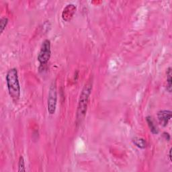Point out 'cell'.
<instances>
[{"mask_svg":"<svg viewBox=\"0 0 172 172\" xmlns=\"http://www.w3.org/2000/svg\"><path fill=\"white\" fill-rule=\"evenodd\" d=\"M92 90V81H88L80 94L79 99L78 111H77V122L81 123L84 119L88 106L89 99Z\"/></svg>","mask_w":172,"mask_h":172,"instance_id":"6da1fadb","label":"cell"},{"mask_svg":"<svg viewBox=\"0 0 172 172\" xmlns=\"http://www.w3.org/2000/svg\"><path fill=\"white\" fill-rule=\"evenodd\" d=\"M57 102V92L56 82H52L51 84L49 92V98H48L47 107L48 112L50 114H54L56 111Z\"/></svg>","mask_w":172,"mask_h":172,"instance_id":"3957f363","label":"cell"},{"mask_svg":"<svg viewBox=\"0 0 172 172\" xmlns=\"http://www.w3.org/2000/svg\"><path fill=\"white\" fill-rule=\"evenodd\" d=\"M169 161H171V148L169 149Z\"/></svg>","mask_w":172,"mask_h":172,"instance_id":"4fadbf2b","label":"cell"},{"mask_svg":"<svg viewBox=\"0 0 172 172\" xmlns=\"http://www.w3.org/2000/svg\"><path fill=\"white\" fill-rule=\"evenodd\" d=\"M171 75H172L171 68L169 67L168 70H167V90H168L169 92H171V88H172Z\"/></svg>","mask_w":172,"mask_h":172,"instance_id":"9c48e42d","label":"cell"},{"mask_svg":"<svg viewBox=\"0 0 172 172\" xmlns=\"http://www.w3.org/2000/svg\"><path fill=\"white\" fill-rule=\"evenodd\" d=\"M51 42L49 40L46 39L42 42L40 52L38 55V60L40 65L46 64L51 58Z\"/></svg>","mask_w":172,"mask_h":172,"instance_id":"277c9868","label":"cell"},{"mask_svg":"<svg viewBox=\"0 0 172 172\" xmlns=\"http://www.w3.org/2000/svg\"><path fill=\"white\" fill-rule=\"evenodd\" d=\"M6 83L9 94L13 101L17 102L20 97V86L18 71L16 68L9 69L6 75Z\"/></svg>","mask_w":172,"mask_h":172,"instance_id":"7a4b0ae2","label":"cell"},{"mask_svg":"<svg viewBox=\"0 0 172 172\" xmlns=\"http://www.w3.org/2000/svg\"><path fill=\"white\" fill-rule=\"evenodd\" d=\"M8 23V18L6 16H3L0 20V32H1V35L3 33V30L6 28L7 24Z\"/></svg>","mask_w":172,"mask_h":172,"instance_id":"30bf717a","label":"cell"},{"mask_svg":"<svg viewBox=\"0 0 172 172\" xmlns=\"http://www.w3.org/2000/svg\"><path fill=\"white\" fill-rule=\"evenodd\" d=\"M75 9L76 8L74 5L73 4L67 5V6L64 9L63 12V20L66 21H69V20H71V18L73 17V14L75 13Z\"/></svg>","mask_w":172,"mask_h":172,"instance_id":"8992f818","label":"cell"},{"mask_svg":"<svg viewBox=\"0 0 172 172\" xmlns=\"http://www.w3.org/2000/svg\"><path fill=\"white\" fill-rule=\"evenodd\" d=\"M146 121L148 123V125H149V127L150 128L151 131L153 133V134H157L159 132V129L156 126L155 124L154 121L153 120V118L151 116H147L146 118Z\"/></svg>","mask_w":172,"mask_h":172,"instance_id":"ba28073f","label":"cell"},{"mask_svg":"<svg viewBox=\"0 0 172 172\" xmlns=\"http://www.w3.org/2000/svg\"><path fill=\"white\" fill-rule=\"evenodd\" d=\"M132 142L135 144L137 147L140 149H145L147 147V142L144 138L141 137H135L132 138Z\"/></svg>","mask_w":172,"mask_h":172,"instance_id":"52a82bcc","label":"cell"},{"mask_svg":"<svg viewBox=\"0 0 172 172\" xmlns=\"http://www.w3.org/2000/svg\"><path fill=\"white\" fill-rule=\"evenodd\" d=\"M157 117H158V120L161 125L166 126L171 118V111L168 110H160L157 113Z\"/></svg>","mask_w":172,"mask_h":172,"instance_id":"5b68a950","label":"cell"},{"mask_svg":"<svg viewBox=\"0 0 172 172\" xmlns=\"http://www.w3.org/2000/svg\"><path fill=\"white\" fill-rule=\"evenodd\" d=\"M18 171L19 172H24V171H26L24 159V157L22 155L20 157V158H19Z\"/></svg>","mask_w":172,"mask_h":172,"instance_id":"8fae6325","label":"cell"},{"mask_svg":"<svg viewBox=\"0 0 172 172\" xmlns=\"http://www.w3.org/2000/svg\"><path fill=\"white\" fill-rule=\"evenodd\" d=\"M164 137H165V139H167L168 141H169L170 139V135L168 133V132H164Z\"/></svg>","mask_w":172,"mask_h":172,"instance_id":"7c38bea8","label":"cell"}]
</instances>
